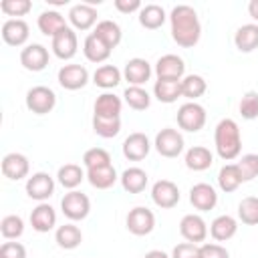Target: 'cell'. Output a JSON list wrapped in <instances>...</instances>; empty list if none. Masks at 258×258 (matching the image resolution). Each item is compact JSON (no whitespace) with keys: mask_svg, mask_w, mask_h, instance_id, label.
Instances as JSON below:
<instances>
[{"mask_svg":"<svg viewBox=\"0 0 258 258\" xmlns=\"http://www.w3.org/2000/svg\"><path fill=\"white\" fill-rule=\"evenodd\" d=\"M52 191H54V179L44 171L32 173L26 179V194H28V198H32L36 202L48 200L52 196Z\"/></svg>","mask_w":258,"mask_h":258,"instance_id":"9","label":"cell"},{"mask_svg":"<svg viewBox=\"0 0 258 258\" xmlns=\"http://www.w3.org/2000/svg\"><path fill=\"white\" fill-rule=\"evenodd\" d=\"M169 22H171V38L179 46L191 48L198 44V40L202 36V26L198 20V12L191 6H187V4L175 6L169 14Z\"/></svg>","mask_w":258,"mask_h":258,"instance_id":"1","label":"cell"},{"mask_svg":"<svg viewBox=\"0 0 258 258\" xmlns=\"http://www.w3.org/2000/svg\"><path fill=\"white\" fill-rule=\"evenodd\" d=\"M155 228V216L151 210L147 208H133L129 214H127V230L135 236H147L151 230Z\"/></svg>","mask_w":258,"mask_h":258,"instance_id":"7","label":"cell"},{"mask_svg":"<svg viewBox=\"0 0 258 258\" xmlns=\"http://www.w3.org/2000/svg\"><path fill=\"white\" fill-rule=\"evenodd\" d=\"M234 44L240 52H252L258 48V24H242L234 34Z\"/></svg>","mask_w":258,"mask_h":258,"instance_id":"22","label":"cell"},{"mask_svg":"<svg viewBox=\"0 0 258 258\" xmlns=\"http://www.w3.org/2000/svg\"><path fill=\"white\" fill-rule=\"evenodd\" d=\"M179 234H181L187 242L198 244V242H204V240H206V236H208V226H206V222H204L202 216H198V214H187V216H183L181 222H179Z\"/></svg>","mask_w":258,"mask_h":258,"instance_id":"11","label":"cell"},{"mask_svg":"<svg viewBox=\"0 0 258 258\" xmlns=\"http://www.w3.org/2000/svg\"><path fill=\"white\" fill-rule=\"evenodd\" d=\"M56 105V95L52 89L44 87V85H38V87H32L28 93H26V107L36 113V115H46L54 109Z\"/></svg>","mask_w":258,"mask_h":258,"instance_id":"5","label":"cell"},{"mask_svg":"<svg viewBox=\"0 0 258 258\" xmlns=\"http://www.w3.org/2000/svg\"><path fill=\"white\" fill-rule=\"evenodd\" d=\"M200 254L202 258H230V252L220 244H202Z\"/></svg>","mask_w":258,"mask_h":258,"instance_id":"48","label":"cell"},{"mask_svg":"<svg viewBox=\"0 0 258 258\" xmlns=\"http://www.w3.org/2000/svg\"><path fill=\"white\" fill-rule=\"evenodd\" d=\"M93 34H97L109 48H115V46L121 42V36H123L119 24L113 22V20H101V22H97Z\"/></svg>","mask_w":258,"mask_h":258,"instance_id":"32","label":"cell"},{"mask_svg":"<svg viewBox=\"0 0 258 258\" xmlns=\"http://www.w3.org/2000/svg\"><path fill=\"white\" fill-rule=\"evenodd\" d=\"M238 218L246 226H256L258 224V198L248 196L238 204Z\"/></svg>","mask_w":258,"mask_h":258,"instance_id":"40","label":"cell"},{"mask_svg":"<svg viewBox=\"0 0 258 258\" xmlns=\"http://www.w3.org/2000/svg\"><path fill=\"white\" fill-rule=\"evenodd\" d=\"M155 149L163 157H177L183 151V137L179 131L165 127L155 135Z\"/></svg>","mask_w":258,"mask_h":258,"instance_id":"6","label":"cell"},{"mask_svg":"<svg viewBox=\"0 0 258 258\" xmlns=\"http://www.w3.org/2000/svg\"><path fill=\"white\" fill-rule=\"evenodd\" d=\"M185 73V64L177 54H163L155 62V75L157 79H171V81H181Z\"/></svg>","mask_w":258,"mask_h":258,"instance_id":"14","label":"cell"},{"mask_svg":"<svg viewBox=\"0 0 258 258\" xmlns=\"http://www.w3.org/2000/svg\"><path fill=\"white\" fill-rule=\"evenodd\" d=\"M212 163H214V157H212V153H210L208 147L196 145V147L187 149V153H185V165L189 169H194V171H204Z\"/></svg>","mask_w":258,"mask_h":258,"instance_id":"30","label":"cell"},{"mask_svg":"<svg viewBox=\"0 0 258 258\" xmlns=\"http://www.w3.org/2000/svg\"><path fill=\"white\" fill-rule=\"evenodd\" d=\"M238 109H240V115L244 117V119H256L258 117V93L256 91H248V93H244V97L240 99V105H238Z\"/></svg>","mask_w":258,"mask_h":258,"instance_id":"44","label":"cell"},{"mask_svg":"<svg viewBox=\"0 0 258 258\" xmlns=\"http://www.w3.org/2000/svg\"><path fill=\"white\" fill-rule=\"evenodd\" d=\"M153 95L161 103H175L181 97V81L171 79H157L153 87Z\"/></svg>","mask_w":258,"mask_h":258,"instance_id":"24","label":"cell"},{"mask_svg":"<svg viewBox=\"0 0 258 258\" xmlns=\"http://www.w3.org/2000/svg\"><path fill=\"white\" fill-rule=\"evenodd\" d=\"M218 183H220V187L224 189V191H236L238 189V185L242 183V175H240V169H238V165L236 163H228V165H224L222 169H220V173H218Z\"/></svg>","mask_w":258,"mask_h":258,"instance_id":"37","label":"cell"},{"mask_svg":"<svg viewBox=\"0 0 258 258\" xmlns=\"http://www.w3.org/2000/svg\"><path fill=\"white\" fill-rule=\"evenodd\" d=\"M93 131L99 137H115L121 131V117H99L93 115Z\"/></svg>","mask_w":258,"mask_h":258,"instance_id":"35","label":"cell"},{"mask_svg":"<svg viewBox=\"0 0 258 258\" xmlns=\"http://www.w3.org/2000/svg\"><path fill=\"white\" fill-rule=\"evenodd\" d=\"M123 77L129 83V87H141L151 77V64L145 58H131L125 62Z\"/></svg>","mask_w":258,"mask_h":258,"instance_id":"15","label":"cell"},{"mask_svg":"<svg viewBox=\"0 0 258 258\" xmlns=\"http://www.w3.org/2000/svg\"><path fill=\"white\" fill-rule=\"evenodd\" d=\"M171 258H202L200 246L198 244H191V242H181V244H177L173 248Z\"/></svg>","mask_w":258,"mask_h":258,"instance_id":"46","label":"cell"},{"mask_svg":"<svg viewBox=\"0 0 258 258\" xmlns=\"http://www.w3.org/2000/svg\"><path fill=\"white\" fill-rule=\"evenodd\" d=\"M214 141H216V151L224 161L236 159L242 149V137H240L238 123L234 119H222L216 125Z\"/></svg>","mask_w":258,"mask_h":258,"instance_id":"2","label":"cell"},{"mask_svg":"<svg viewBox=\"0 0 258 258\" xmlns=\"http://www.w3.org/2000/svg\"><path fill=\"white\" fill-rule=\"evenodd\" d=\"M123 97H125V103L135 111H145L151 105V97L143 87H127Z\"/></svg>","mask_w":258,"mask_h":258,"instance_id":"39","label":"cell"},{"mask_svg":"<svg viewBox=\"0 0 258 258\" xmlns=\"http://www.w3.org/2000/svg\"><path fill=\"white\" fill-rule=\"evenodd\" d=\"M93 83L101 89H113L121 83V71L115 64H103L93 73Z\"/></svg>","mask_w":258,"mask_h":258,"instance_id":"34","label":"cell"},{"mask_svg":"<svg viewBox=\"0 0 258 258\" xmlns=\"http://www.w3.org/2000/svg\"><path fill=\"white\" fill-rule=\"evenodd\" d=\"M83 163L87 169H95V167H103V165H111V155L109 151H105L103 147H93L87 149L83 155Z\"/></svg>","mask_w":258,"mask_h":258,"instance_id":"42","label":"cell"},{"mask_svg":"<svg viewBox=\"0 0 258 258\" xmlns=\"http://www.w3.org/2000/svg\"><path fill=\"white\" fill-rule=\"evenodd\" d=\"M0 232H2V236H4L6 240H14V238L22 236V232H24V222H22V218H20V216H14V214L4 216L2 222H0Z\"/></svg>","mask_w":258,"mask_h":258,"instance_id":"41","label":"cell"},{"mask_svg":"<svg viewBox=\"0 0 258 258\" xmlns=\"http://www.w3.org/2000/svg\"><path fill=\"white\" fill-rule=\"evenodd\" d=\"M0 258H26V248L20 242H4L0 246Z\"/></svg>","mask_w":258,"mask_h":258,"instance_id":"47","label":"cell"},{"mask_svg":"<svg viewBox=\"0 0 258 258\" xmlns=\"http://www.w3.org/2000/svg\"><path fill=\"white\" fill-rule=\"evenodd\" d=\"M60 210L62 214L73 220V222H79V220H85L91 212V202L85 194L77 191V189H71L69 194H64V198L60 200Z\"/></svg>","mask_w":258,"mask_h":258,"instance_id":"4","label":"cell"},{"mask_svg":"<svg viewBox=\"0 0 258 258\" xmlns=\"http://www.w3.org/2000/svg\"><path fill=\"white\" fill-rule=\"evenodd\" d=\"M242 175V181H252L254 177H258V155L256 153H246L242 155V159L236 163Z\"/></svg>","mask_w":258,"mask_h":258,"instance_id":"43","label":"cell"},{"mask_svg":"<svg viewBox=\"0 0 258 258\" xmlns=\"http://www.w3.org/2000/svg\"><path fill=\"white\" fill-rule=\"evenodd\" d=\"M38 28L42 34L46 36H56L62 28H67V22H64V16L56 10H44L40 16H38Z\"/></svg>","mask_w":258,"mask_h":258,"instance_id":"26","label":"cell"},{"mask_svg":"<svg viewBox=\"0 0 258 258\" xmlns=\"http://www.w3.org/2000/svg\"><path fill=\"white\" fill-rule=\"evenodd\" d=\"M121 99L113 93H103L95 101V115L99 117H119L121 113Z\"/></svg>","mask_w":258,"mask_h":258,"instance_id":"33","label":"cell"},{"mask_svg":"<svg viewBox=\"0 0 258 258\" xmlns=\"http://www.w3.org/2000/svg\"><path fill=\"white\" fill-rule=\"evenodd\" d=\"M189 202L196 210L200 212H208L212 210L216 204H218V194L216 189L210 185V183H196L191 189H189Z\"/></svg>","mask_w":258,"mask_h":258,"instance_id":"17","label":"cell"},{"mask_svg":"<svg viewBox=\"0 0 258 258\" xmlns=\"http://www.w3.org/2000/svg\"><path fill=\"white\" fill-rule=\"evenodd\" d=\"M115 8L123 14H129V12H135V10H141V2L139 0H115Z\"/></svg>","mask_w":258,"mask_h":258,"instance_id":"49","label":"cell"},{"mask_svg":"<svg viewBox=\"0 0 258 258\" xmlns=\"http://www.w3.org/2000/svg\"><path fill=\"white\" fill-rule=\"evenodd\" d=\"M69 20L71 24L77 28V30H89L95 22H97V10L83 2V4H75L71 10H69Z\"/></svg>","mask_w":258,"mask_h":258,"instance_id":"20","label":"cell"},{"mask_svg":"<svg viewBox=\"0 0 258 258\" xmlns=\"http://www.w3.org/2000/svg\"><path fill=\"white\" fill-rule=\"evenodd\" d=\"M32 2L30 0H2L0 2V10L8 16H24L26 12H30Z\"/></svg>","mask_w":258,"mask_h":258,"instance_id":"45","label":"cell"},{"mask_svg":"<svg viewBox=\"0 0 258 258\" xmlns=\"http://www.w3.org/2000/svg\"><path fill=\"white\" fill-rule=\"evenodd\" d=\"M54 240H56V244H58L60 248L73 250V248H77V246L83 242V234H81L79 226H75V224H62V226L56 228Z\"/></svg>","mask_w":258,"mask_h":258,"instance_id":"29","label":"cell"},{"mask_svg":"<svg viewBox=\"0 0 258 258\" xmlns=\"http://www.w3.org/2000/svg\"><path fill=\"white\" fill-rule=\"evenodd\" d=\"M56 177H58V183H60L62 187L75 189V187L85 179V171H83L81 165H77V163H67V165H62V167L58 169Z\"/></svg>","mask_w":258,"mask_h":258,"instance_id":"36","label":"cell"},{"mask_svg":"<svg viewBox=\"0 0 258 258\" xmlns=\"http://www.w3.org/2000/svg\"><path fill=\"white\" fill-rule=\"evenodd\" d=\"M236 230H238V222H236L232 216H228V214L218 216V218L210 224V234H212V238L218 240V242L230 240V238L236 234Z\"/></svg>","mask_w":258,"mask_h":258,"instance_id":"25","label":"cell"},{"mask_svg":"<svg viewBox=\"0 0 258 258\" xmlns=\"http://www.w3.org/2000/svg\"><path fill=\"white\" fill-rule=\"evenodd\" d=\"M2 38L10 46H22L28 40V24L20 18H10L2 24Z\"/></svg>","mask_w":258,"mask_h":258,"instance_id":"19","label":"cell"},{"mask_svg":"<svg viewBox=\"0 0 258 258\" xmlns=\"http://www.w3.org/2000/svg\"><path fill=\"white\" fill-rule=\"evenodd\" d=\"M151 200H153V204L155 206H159V208H173V206H177V202H179V189H177V185L173 183V181H169V179H159V181H155L153 183V187H151Z\"/></svg>","mask_w":258,"mask_h":258,"instance_id":"10","label":"cell"},{"mask_svg":"<svg viewBox=\"0 0 258 258\" xmlns=\"http://www.w3.org/2000/svg\"><path fill=\"white\" fill-rule=\"evenodd\" d=\"M30 224H32V228L36 230V232H40V234H44V232H50L52 228H54V224H56V214H54V210H52V206H48V204H38L34 210H32V214H30Z\"/></svg>","mask_w":258,"mask_h":258,"instance_id":"21","label":"cell"},{"mask_svg":"<svg viewBox=\"0 0 258 258\" xmlns=\"http://www.w3.org/2000/svg\"><path fill=\"white\" fill-rule=\"evenodd\" d=\"M89 83V71L83 64H64L58 71V85L67 91H79Z\"/></svg>","mask_w":258,"mask_h":258,"instance_id":"8","label":"cell"},{"mask_svg":"<svg viewBox=\"0 0 258 258\" xmlns=\"http://www.w3.org/2000/svg\"><path fill=\"white\" fill-rule=\"evenodd\" d=\"M121 185L129 194H141L147 185V173L141 167H129L121 175Z\"/></svg>","mask_w":258,"mask_h":258,"instance_id":"28","label":"cell"},{"mask_svg":"<svg viewBox=\"0 0 258 258\" xmlns=\"http://www.w3.org/2000/svg\"><path fill=\"white\" fill-rule=\"evenodd\" d=\"M177 125L189 133L200 131L206 125V109L196 101L183 103L177 111Z\"/></svg>","mask_w":258,"mask_h":258,"instance_id":"3","label":"cell"},{"mask_svg":"<svg viewBox=\"0 0 258 258\" xmlns=\"http://www.w3.org/2000/svg\"><path fill=\"white\" fill-rule=\"evenodd\" d=\"M149 149H151V143H149V139H147V135L145 133H131L125 141H123V155L127 157V159H131V161H141V159H145L147 157V153H149Z\"/></svg>","mask_w":258,"mask_h":258,"instance_id":"16","label":"cell"},{"mask_svg":"<svg viewBox=\"0 0 258 258\" xmlns=\"http://www.w3.org/2000/svg\"><path fill=\"white\" fill-rule=\"evenodd\" d=\"M77 46H79V40H77V32L73 28H62L54 38H52V52L62 58V60H69L77 54Z\"/></svg>","mask_w":258,"mask_h":258,"instance_id":"13","label":"cell"},{"mask_svg":"<svg viewBox=\"0 0 258 258\" xmlns=\"http://www.w3.org/2000/svg\"><path fill=\"white\" fill-rule=\"evenodd\" d=\"M163 22H165V10L159 4H147L139 10V24L143 28L155 30V28L163 26Z\"/></svg>","mask_w":258,"mask_h":258,"instance_id":"31","label":"cell"},{"mask_svg":"<svg viewBox=\"0 0 258 258\" xmlns=\"http://www.w3.org/2000/svg\"><path fill=\"white\" fill-rule=\"evenodd\" d=\"M83 52H85L87 60H91V62H103V60L109 58L111 48H109L97 34L91 32V34L85 38V42H83Z\"/></svg>","mask_w":258,"mask_h":258,"instance_id":"23","label":"cell"},{"mask_svg":"<svg viewBox=\"0 0 258 258\" xmlns=\"http://www.w3.org/2000/svg\"><path fill=\"white\" fill-rule=\"evenodd\" d=\"M248 12H250V16H252L254 20H258V0H252V2L248 4Z\"/></svg>","mask_w":258,"mask_h":258,"instance_id":"50","label":"cell"},{"mask_svg":"<svg viewBox=\"0 0 258 258\" xmlns=\"http://www.w3.org/2000/svg\"><path fill=\"white\" fill-rule=\"evenodd\" d=\"M87 179L97 189H109L117 181V171L113 165H103L95 169H87Z\"/></svg>","mask_w":258,"mask_h":258,"instance_id":"27","label":"cell"},{"mask_svg":"<svg viewBox=\"0 0 258 258\" xmlns=\"http://www.w3.org/2000/svg\"><path fill=\"white\" fill-rule=\"evenodd\" d=\"M20 64L26 71L38 73L48 64V50L42 44H28L20 50Z\"/></svg>","mask_w":258,"mask_h":258,"instance_id":"12","label":"cell"},{"mask_svg":"<svg viewBox=\"0 0 258 258\" xmlns=\"http://www.w3.org/2000/svg\"><path fill=\"white\" fill-rule=\"evenodd\" d=\"M208 85L204 81V77L200 75H187L181 79V97L189 99V101H196L198 97H202L206 93Z\"/></svg>","mask_w":258,"mask_h":258,"instance_id":"38","label":"cell"},{"mask_svg":"<svg viewBox=\"0 0 258 258\" xmlns=\"http://www.w3.org/2000/svg\"><path fill=\"white\" fill-rule=\"evenodd\" d=\"M28 169H30V163H28L26 155H22V153H8L2 159V173L8 179L18 181L28 175Z\"/></svg>","mask_w":258,"mask_h":258,"instance_id":"18","label":"cell"},{"mask_svg":"<svg viewBox=\"0 0 258 258\" xmlns=\"http://www.w3.org/2000/svg\"><path fill=\"white\" fill-rule=\"evenodd\" d=\"M143 258H171V256H167L165 252H161V250H149Z\"/></svg>","mask_w":258,"mask_h":258,"instance_id":"51","label":"cell"}]
</instances>
